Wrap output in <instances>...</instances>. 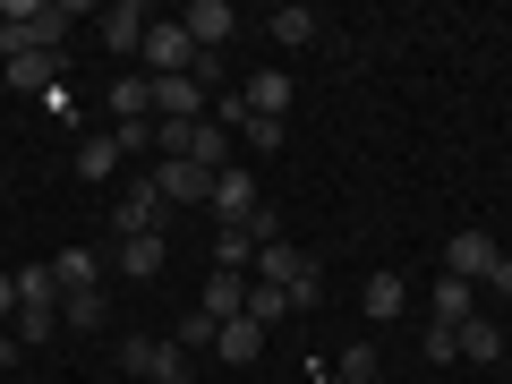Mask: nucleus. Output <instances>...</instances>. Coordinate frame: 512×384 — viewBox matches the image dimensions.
Wrapping results in <instances>:
<instances>
[{
	"label": "nucleus",
	"instance_id": "obj_1",
	"mask_svg": "<svg viewBox=\"0 0 512 384\" xmlns=\"http://www.w3.org/2000/svg\"><path fill=\"white\" fill-rule=\"evenodd\" d=\"M77 9H60V0H0V60L18 52H60V26H69Z\"/></svg>",
	"mask_w": 512,
	"mask_h": 384
},
{
	"label": "nucleus",
	"instance_id": "obj_2",
	"mask_svg": "<svg viewBox=\"0 0 512 384\" xmlns=\"http://www.w3.org/2000/svg\"><path fill=\"white\" fill-rule=\"evenodd\" d=\"M120 376H137V384H188V350L180 342H154V333H128V342H120Z\"/></svg>",
	"mask_w": 512,
	"mask_h": 384
},
{
	"label": "nucleus",
	"instance_id": "obj_3",
	"mask_svg": "<svg viewBox=\"0 0 512 384\" xmlns=\"http://www.w3.org/2000/svg\"><path fill=\"white\" fill-rule=\"evenodd\" d=\"M163 188H154V171H137V180H120V214H111V231L137 239V231H163Z\"/></svg>",
	"mask_w": 512,
	"mask_h": 384
},
{
	"label": "nucleus",
	"instance_id": "obj_4",
	"mask_svg": "<svg viewBox=\"0 0 512 384\" xmlns=\"http://www.w3.org/2000/svg\"><path fill=\"white\" fill-rule=\"evenodd\" d=\"M137 60H146V77H188V69H197V43H188V26L180 18H154L146 26V52H137Z\"/></svg>",
	"mask_w": 512,
	"mask_h": 384
},
{
	"label": "nucleus",
	"instance_id": "obj_5",
	"mask_svg": "<svg viewBox=\"0 0 512 384\" xmlns=\"http://www.w3.org/2000/svg\"><path fill=\"white\" fill-rule=\"evenodd\" d=\"M205 205H214L222 231H248V222H256V171L222 163V171H214V197H205Z\"/></svg>",
	"mask_w": 512,
	"mask_h": 384
},
{
	"label": "nucleus",
	"instance_id": "obj_6",
	"mask_svg": "<svg viewBox=\"0 0 512 384\" xmlns=\"http://www.w3.org/2000/svg\"><path fill=\"white\" fill-rule=\"evenodd\" d=\"M495 256H504L495 231H453V239H444V274H453V282H487Z\"/></svg>",
	"mask_w": 512,
	"mask_h": 384
},
{
	"label": "nucleus",
	"instance_id": "obj_7",
	"mask_svg": "<svg viewBox=\"0 0 512 384\" xmlns=\"http://www.w3.org/2000/svg\"><path fill=\"white\" fill-rule=\"evenodd\" d=\"M146 26H154V9H137V0H111V9H103V43H111V60H137V52H146Z\"/></svg>",
	"mask_w": 512,
	"mask_h": 384
},
{
	"label": "nucleus",
	"instance_id": "obj_8",
	"mask_svg": "<svg viewBox=\"0 0 512 384\" xmlns=\"http://www.w3.org/2000/svg\"><path fill=\"white\" fill-rule=\"evenodd\" d=\"M52 291H60V299L103 291V256H94V248H60V256H52Z\"/></svg>",
	"mask_w": 512,
	"mask_h": 384
},
{
	"label": "nucleus",
	"instance_id": "obj_9",
	"mask_svg": "<svg viewBox=\"0 0 512 384\" xmlns=\"http://www.w3.org/2000/svg\"><path fill=\"white\" fill-rule=\"evenodd\" d=\"M359 316H367V325H402V316H410V282L402 274H367Z\"/></svg>",
	"mask_w": 512,
	"mask_h": 384
},
{
	"label": "nucleus",
	"instance_id": "obj_10",
	"mask_svg": "<svg viewBox=\"0 0 512 384\" xmlns=\"http://www.w3.org/2000/svg\"><path fill=\"white\" fill-rule=\"evenodd\" d=\"M470 316H478V282H453V274H444L436 291H427V325L461 333V325H470Z\"/></svg>",
	"mask_w": 512,
	"mask_h": 384
},
{
	"label": "nucleus",
	"instance_id": "obj_11",
	"mask_svg": "<svg viewBox=\"0 0 512 384\" xmlns=\"http://www.w3.org/2000/svg\"><path fill=\"white\" fill-rule=\"evenodd\" d=\"M154 188H163V205H205L214 197V171L205 163H154Z\"/></svg>",
	"mask_w": 512,
	"mask_h": 384
},
{
	"label": "nucleus",
	"instance_id": "obj_12",
	"mask_svg": "<svg viewBox=\"0 0 512 384\" xmlns=\"http://www.w3.org/2000/svg\"><path fill=\"white\" fill-rule=\"evenodd\" d=\"M180 26H188V43H197V52H222L239 18H231V0H188V18H180Z\"/></svg>",
	"mask_w": 512,
	"mask_h": 384
},
{
	"label": "nucleus",
	"instance_id": "obj_13",
	"mask_svg": "<svg viewBox=\"0 0 512 384\" xmlns=\"http://www.w3.org/2000/svg\"><path fill=\"white\" fill-rule=\"evenodd\" d=\"M154 86V120H205V86L197 77H146Z\"/></svg>",
	"mask_w": 512,
	"mask_h": 384
},
{
	"label": "nucleus",
	"instance_id": "obj_14",
	"mask_svg": "<svg viewBox=\"0 0 512 384\" xmlns=\"http://www.w3.org/2000/svg\"><path fill=\"white\" fill-rule=\"evenodd\" d=\"M299 274H308V256H299V239H265V248H256V282H265V291H291Z\"/></svg>",
	"mask_w": 512,
	"mask_h": 384
},
{
	"label": "nucleus",
	"instance_id": "obj_15",
	"mask_svg": "<svg viewBox=\"0 0 512 384\" xmlns=\"http://www.w3.org/2000/svg\"><path fill=\"white\" fill-rule=\"evenodd\" d=\"M0 77L18 94H60V52H18V60H0Z\"/></svg>",
	"mask_w": 512,
	"mask_h": 384
},
{
	"label": "nucleus",
	"instance_id": "obj_16",
	"mask_svg": "<svg viewBox=\"0 0 512 384\" xmlns=\"http://www.w3.org/2000/svg\"><path fill=\"white\" fill-rule=\"evenodd\" d=\"M197 308L214 316V325H231V316H248V274H222V265H214V274H205V299H197Z\"/></svg>",
	"mask_w": 512,
	"mask_h": 384
},
{
	"label": "nucleus",
	"instance_id": "obj_17",
	"mask_svg": "<svg viewBox=\"0 0 512 384\" xmlns=\"http://www.w3.org/2000/svg\"><path fill=\"white\" fill-rule=\"evenodd\" d=\"M239 103H248L256 120H282V111H291V77H282V69H256L248 86H239Z\"/></svg>",
	"mask_w": 512,
	"mask_h": 384
},
{
	"label": "nucleus",
	"instance_id": "obj_18",
	"mask_svg": "<svg viewBox=\"0 0 512 384\" xmlns=\"http://www.w3.org/2000/svg\"><path fill=\"white\" fill-rule=\"evenodd\" d=\"M214 350H222L231 367H248L256 350H265V325H256V316H231V325H214Z\"/></svg>",
	"mask_w": 512,
	"mask_h": 384
},
{
	"label": "nucleus",
	"instance_id": "obj_19",
	"mask_svg": "<svg viewBox=\"0 0 512 384\" xmlns=\"http://www.w3.org/2000/svg\"><path fill=\"white\" fill-rule=\"evenodd\" d=\"M120 274H128V282H154V274H163V231L120 239Z\"/></svg>",
	"mask_w": 512,
	"mask_h": 384
},
{
	"label": "nucleus",
	"instance_id": "obj_20",
	"mask_svg": "<svg viewBox=\"0 0 512 384\" xmlns=\"http://www.w3.org/2000/svg\"><path fill=\"white\" fill-rule=\"evenodd\" d=\"M120 163H128V154H120V137H111V128H94L86 146H77V180H111Z\"/></svg>",
	"mask_w": 512,
	"mask_h": 384
},
{
	"label": "nucleus",
	"instance_id": "obj_21",
	"mask_svg": "<svg viewBox=\"0 0 512 384\" xmlns=\"http://www.w3.org/2000/svg\"><path fill=\"white\" fill-rule=\"evenodd\" d=\"M111 120H154V86H146V77L120 69V86H111Z\"/></svg>",
	"mask_w": 512,
	"mask_h": 384
},
{
	"label": "nucleus",
	"instance_id": "obj_22",
	"mask_svg": "<svg viewBox=\"0 0 512 384\" xmlns=\"http://www.w3.org/2000/svg\"><path fill=\"white\" fill-rule=\"evenodd\" d=\"M461 359H504V325H495V316H470V325H461Z\"/></svg>",
	"mask_w": 512,
	"mask_h": 384
},
{
	"label": "nucleus",
	"instance_id": "obj_23",
	"mask_svg": "<svg viewBox=\"0 0 512 384\" xmlns=\"http://www.w3.org/2000/svg\"><path fill=\"white\" fill-rule=\"evenodd\" d=\"M265 35H274V43H316V9H299V0H282L274 18H265Z\"/></svg>",
	"mask_w": 512,
	"mask_h": 384
},
{
	"label": "nucleus",
	"instance_id": "obj_24",
	"mask_svg": "<svg viewBox=\"0 0 512 384\" xmlns=\"http://www.w3.org/2000/svg\"><path fill=\"white\" fill-rule=\"evenodd\" d=\"M214 265L222 274H248L256 265V231H214Z\"/></svg>",
	"mask_w": 512,
	"mask_h": 384
},
{
	"label": "nucleus",
	"instance_id": "obj_25",
	"mask_svg": "<svg viewBox=\"0 0 512 384\" xmlns=\"http://www.w3.org/2000/svg\"><path fill=\"white\" fill-rule=\"evenodd\" d=\"M342 384H367V376H384V359H376V342H350L342 350V367H333Z\"/></svg>",
	"mask_w": 512,
	"mask_h": 384
},
{
	"label": "nucleus",
	"instance_id": "obj_26",
	"mask_svg": "<svg viewBox=\"0 0 512 384\" xmlns=\"http://www.w3.org/2000/svg\"><path fill=\"white\" fill-rule=\"evenodd\" d=\"M111 137H120L128 163H146V154H154V120H111Z\"/></svg>",
	"mask_w": 512,
	"mask_h": 384
},
{
	"label": "nucleus",
	"instance_id": "obj_27",
	"mask_svg": "<svg viewBox=\"0 0 512 384\" xmlns=\"http://www.w3.org/2000/svg\"><path fill=\"white\" fill-rule=\"evenodd\" d=\"M248 316H256V325H282V316H291V291H265V282H248Z\"/></svg>",
	"mask_w": 512,
	"mask_h": 384
},
{
	"label": "nucleus",
	"instance_id": "obj_28",
	"mask_svg": "<svg viewBox=\"0 0 512 384\" xmlns=\"http://www.w3.org/2000/svg\"><path fill=\"white\" fill-rule=\"evenodd\" d=\"M43 299H60L52 291V265H18V308H43Z\"/></svg>",
	"mask_w": 512,
	"mask_h": 384
},
{
	"label": "nucleus",
	"instance_id": "obj_29",
	"mask_svg": "<svg viewBox=\"0 0 512 384\" xmlns=\"http://www.w3.org/2000/svg\"><path fill=\"white\" fill-rule=\"evenodd\" d=\"M52 316H60V299H43V308H18V342H26V350L52 342Z\"/></svg>",
	"mask_w": 512,
	"mask_h": 384
},
{
	"label": "nucleus",
	"instance_id": "obj_30",
	"mask_svg": "<svg viewBox=\"0 0 512 384\" xmlns=\"http://www.w3.org/2000/svg\"><path fill=\"white\" fill-rule=\"evenodd\" d=\"M419 350H427V367H453V359H461V333L427 325V333H419Z\"/></svg>",
	"mask_w": 512,
	"mask_h": 384
},
{
	"label": "nucleus",
	"instance_id": "obj_31",
	"mask_svg": "<svg viewBox=\"0 0 512 384\" xmlns=\"http://www.w3.org/2000/svg\"><path fill=\"white\" fill-rule=\"evenodd\" d=\"M60 316H69L77 333H94V325H103V291H86V299H60Z\"/></svg>",
	"mask_w": 512,
	"mask_h": 384
},
{
	"label": "nucleus",
	"instance_id": "obj_32",
	"mask_svg": "<svg viewBox=\"0 0 512 384\" xmlns=\"http://www.w3.org/2000/svg\"><path fill=\"white\" fill-rule=\"evenodd\" d=\"M239 137H248L256 154H274V146H282V120H256V111H248V120H239Z\"/></svg>",
	"mask_w": 512,
	"mask_h": 384
},
{
	"label": "nucleus",
	"instance_id": "obj_33",
	"mask_svg": "<svg viewBox=\"0 0 512 384\" xmlns=\"http://www.w3.org/2000/svg\"><path fill=\"white\" fill-rule=\"evenodd\" d=\"M180 350H214V316H205V308H188V325H180Z\"/></svg>",
	"mask_w": 512,
	"mask_h": 384
},
{
	"label": "nucleus",
	"instance_id": "obj_34",
	"mask_svg": "<svg viewBox=\"0 0 512 384\" xmlns=\"http://www.w3.org/2000/svg\"><path fill=\"white\" fill-rule=\"evenodd\" d=\"M316 299H325V274H316V265H308V274L291 282V308H316Z\"/></svg>",
	"mask_w": 512,
	"mask_h": 384
},
{
	"label": "nucleus",
	"instance_id": "obj_35",
	"mask_svg": "<svg viewBox=\"0 0 512 384\" xmlns=\"http://www.w3.org/2000/svg\"><path fill=\"white\" fill-rule=\"evenodd\" d=\"M478 291H495V299H512V256H495V265H487V282H478Z\"/></svg>",
	"mask_w": 512,
	"mask_h": 384
},
{
	"label": "nucleus",
	"instance_id": "obj_36",
	"mask_svg": "<svg viewBox=\"0 0 512 384\" xmlns=\"http://www.w3.org/2000/svg\"><path fill=\"white\" fill-rule=\"evenodd\" d=\"M0 316H18V274H0Z\"/></svg>",
	"mask_w": 512,
	"mask_h": 384
},
{
	"label": "nucleus",
	"instance_id": "obj_37",
	"mask_svg": "<svg viewBox=\"0 0 512 384\" xmlns=\"http://www.w3.org/2000/svg\"><path fill=\"white\" fill-rule=\"evenodd\" d=\"M308 384H342V376H325V367H316V376H308Z\"/></svg>",
	"mask_w": 512,
	"mask_h": 384
},
{
	"label": "nucleus",
	"instance_id": "obj_38",
	"mask_svg": "<svg viewBox=\"0 0 512 384\" xmlns=\"http://www.w3.org/2000/svg\"><path fill=\"white\" fill-rule=\"evenodd\" d=\"M367 384H384V376H367Z\"/></svg>",
	"mask_w": 512,
	"mask_h": 384
}]
</instances>
